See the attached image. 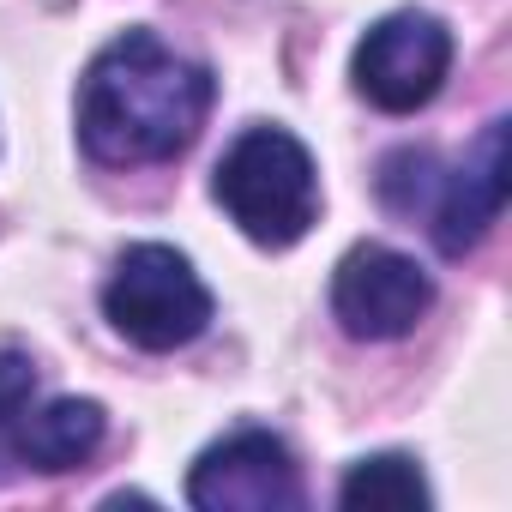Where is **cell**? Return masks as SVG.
<instances>
[{
  "label": "cell",
  "mask_w": 512,
  "mask_h": 512,
  "mask_svg": "<svg viewBox=\"0 0 512 512\" xmlns=\"http://www.w3.org/2000/svg\"><path fill=\"white\" fill-rule=\"evenodd\" d=\"M434 193H440V163H434V151H392L386 163H380V199H386V211H398V217H428V205H434Z\"/></svg>",
  "instance_id": "obj_10"
},
{
  "label": "cell",
  "mask_w": 512,
  "mask_h": 512,
  "mask_svg": "<svg viewBox=\"0 0 512 512\" xmlns=\"http://www.w3.org/2000/svg\"><path fill=\"white\" fill-rule=\"evenodd\" d=\"M446 67H452V31L434 13L404 7V13H386L380 25H368V37L356 43L350 79L374 109L416 115L446 85Z\"/></svg>",
  "instance_id": "obj_4"
},
{
  "label": "cell",
  "mask_w": 512,
  "mask_h": 512,
  "mask_svg": "<svg viewBox=\"0 0 512 512\" xmlns=\"http://www.w3.org/2000/svg\"><path fill=\"white\" fill-rule=\"evenodd\" d=\"M428 482L416 470V458L404 452H380V458H362L350 464V476L338 482V506H392V512H410V506H428Z\"/></svg>",
  "instance_id": "obj_9"
},
{
  "label": "cell",
  "mask_w": 512,
  "mask_h": 512,
  "mask_svg": "<svg viewBox=\"0 0 512 512\" xmlns=\"http://www.w3.org/2000/svg\"><path fill=\"white\" fill-rule=\"evenodd\" d=\"M7 452L31 470H79L103 446V404L91 398H55V404H25L0 428Z\"/></svg>",
  "instance_id": "obj_8"
},
{
  "label": "cell",
  "mask_w": 512,
  "mask_h": 512,
  "mask_svg": "<svg viewBox=\"0 0 512 512\" xmlns=\"http://www.w3.org/2000/svg\"><path fill=\"white\" fill-rule=\"evenodd\" d=\"M211 73L151 31L115 37L79 85V145L103 169H145L181 157L211 115Z\"/></svg>",
  "instance_id": "obj_1"
},
{
  "label": "cell",
  "mask_w": 512,
  "mask_h": 512,
  "mask_svg": "<svg viewBox=\"0 0 512 512\" xmlns=\"http://www.w3.org/2000/svg\"><path fill=\"white\" fill-rule=\"evenodd\" d=\"M217 205L229 211V223L260 241V247H296L314 217H320V175L314 157L296 133L284 127H247L211 175Z\"/></svg>",
  "instance_id": "obj_2"
},
{
  "label": "cell",
  "mask_w": 512,
  "mask_h": 512,
  "mask_svg": "<svg viewBox=\"0 0 512 512\" xmlns=\"http://www.w3.org/2000/svg\"><path fill=\"white\" fill-rule=\"evenodd\" d=\"M103 314L127 344L163 356V350L193 344L211 326V290L187 266V253H175L163 241H139L115 260V272L103 284Z\"/></svg>",
  "instance_id": "obj_3"
},
{
  "label": "cell",
  "mask_w": 512,
  "mask_h": 512,
  "mask_svg": "<svg viewBox=\"0 0 512 512\" xmlns=\"http://www.w3.org/2000/svg\"><path fill=\"white\" fill-rule=\"evenodd\" d=\"M37 398V362L19 350H0V428Z\"/></svg>",
  "instance_id": "obj_11"
},
{
  "label": "cell",
  "mask_w": 512,
  "mask_h": 512,
  "mask_svg": "<svg viewBox=\"0 0 512 512\" xmlns=\"http://www.w3.org/2000/svg\"><path fill=\"white\" fill-rule=\"evenodd\" d=\"M506 205V121H488L476 133V145L464 151V163L452 175H440V193L428 205V235L440 253H470L488 223L500 217Z\"/></svg>",
  "instance_id": "obj_7"
},
{
  "label": "cell",
  "mask_w": 512,
  "mask_h": 512,
  "mask_svg": "<svg viewBox=\"0 0 512 512\" xmlns=\"http://www.w3.org/2000/svg\"><path fill=\"white\" fill-rule=\"evenodd\" d=\"M7 458H13V452H7V440H0V464H7Z\"/></svg>",
  "instance_id": "obj_12"
},
{
  "label": "cell",
  "mask_w": 512,
  "mask_h": 512,
  "mask_svg": "<svg viewBox=\"0 0 512 512\" xmlns=\"http://www.w3.org/2000/svg\"><path fill=\"white\" fill-rule=\"evenodd\" d=\"M434 308V278L386 241L350 247L332 272V320L362 344H392Z\"/></svg>",
  "instance_id": "obj_5"
},
{
  "label": "cell",
  "mask_w": 512,
  "mask_h": 512,
  "mask_svg": "<svg viewBox=\"0 0 512 512\" xmlns=\"http://www.w3.org/2000/svg\"><path fill=\"white\" fill-rule=\"evenodd\" d=\"M187 500L199 512H296L302 506V476L296 458L278 434L266 428H241L199 452L187 476Z\"/></svg>",
  "instance_id": "obj_6"
}]
</instances>
